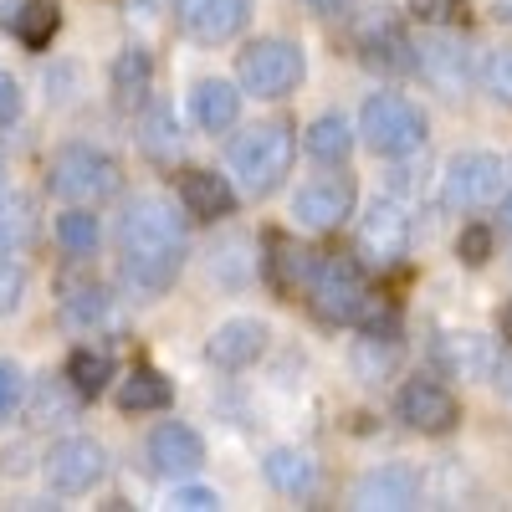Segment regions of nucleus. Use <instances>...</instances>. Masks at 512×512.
<instances>
[{
  "label": "nucleus",
  "mask_w": 512,
  "mask_h": 512,
  "mask_svg": "<svg viewBox=\"0 0 512 512\" xmlns=\"http://www.w3.org/2000/svg\"><path fill=\"white\" fill-rule=\"evenodd\" d=\"M267 482L287 497H308L318 487V466L308 451H272L267 456Z\"/></svg>",
  "instance_id": "nucleus-23"
},
{
  "label": "nucleus",
  "mask_w": 512,
  "mask_h": 512,
  "mask_svg": "<svg viewBox=\"0 0 512 512\" xmlns=\"http://www.w3.org/2000/svg\"><path fill=\"white\" fill-rule=\"evenodd\" d=\"M144 149L159 159V164H169L180 154V139H175V123H169V113H149V123H144Z\"/></svg>",
  "instance_id": "nucleus-31"
},
{
  "label": "nucleus",
  "mask_w": 512,
  "mask_h": 512,
  "mask_svg": "<svg viewBox=\"0 0 512 512\" xmlns=\"http://www.w3.org/2000/svg\"><path fill=\"white\" fill-rule=\"evenodd\" d=\"M497 16H502V21H512V0H497Z\"/></svg>",
  "instance_id": "nucleus-42"
},
{
  "label": "nucleus",
  "mask_w": 512,
  "mask_h": 512,
  "mask_svg": "<svg viewBox=\"0 0 512 512\" xmlns=\"http://www.w3.org/2000/svg\"><path fill=\"white\" fill-rule=\"evenodd\" d=\"M103 466H108V456H103L98 441L72 436V441H57V446H52V456H47V482H52V492L77 497V492H88V487L103 477Z\"/></svg>",
  "instance_id": "nucleus-11"
},
{
  "label": "nucleus",
  "mask_w": 512,
  "mask_h": 512,
  "mask_svg": "<svg viewBox=\"0 0 512 512\" xmlns=\"http://www.w3.org/2000/svg\"><path fill=\"white\" fill-rule=\"evenodd\" d=\"M461 11H466V0H410V16L425 26H451L461 21Z\"/></svg>",
  "instance_id": "nucleus-33"
},
{
  "label": "nucleus",
  "mask_w": 512,
  "mask_h": 512,
  "mask_svg": "<svg viewBox=\"0 0 512 512\" xmlns=\"http://www.w3.org/2000/svg\"><path fill=\"white\" fill-rule=\"evenodd\" d=\"M359 47H364V62L379 67V72H410V67H415V47H410L405 26H400L395 16H384V11L364 16Z\"/></svg>",
  "instance_id": "nucleus-13"
},
{
  "label": "nucleus",
  "mask_w": 512,
  "mask_h": 512,
  "mask_svg": "<svg viewBox=\"0 0 512 512\" xmlns=\"http://www.w3.org/2000/svg\"><path fill=\"white\" fill-rule=\"evenodd\" d=\"M149 466L159 477H195L205 466V446H200V436L190 431V425L169 420L149 436Z\"/></svg>",
  "instance_id": "nucleus-14"
},
{
  "label": "nucleus",
  "mask_w": 512,
  "mask_h": 512,
  "mask_svg": "<svg viewBox=\"0 0 512 512\" xmlns=\"http://www.w3.org/2000/svg\"><path fill=\"white\" fill-rule=\"evenodd\" d=\"M292 216H297V226H308V231L344 226V221L354 216V180H349V175H318L313 185L297 190Z\"/></svg>",
  "instance_id": "nucleus-9"
},
{
  "label": "nucleus",
  "mask_w": 512,
  "mask_h": 512,
  "mask_svg": "<svg viewBox=\"0 0 512 512\" xmlns=\"http://www.w3.org/2000/svg\"><path fill=\"white\" fill-rule=\"evenodd\" d=\"M175 16L180 26L205 41V47H221V41L241 36L246 26V0H175Z\"/></svg>",
  "instance_id": "nucleus-12"
},
{
  "label": "nucleus",
  "mask_w": 512,
  "mask_h": 512,
  "mask_svg": "<svg viewBox=\"0 0 512 512\" xmlns=\"http://www.w3.org/2000/svg\"><path fill=\"white\" fill-rule=\"evenodd\" d=\"M420 502V477L410 466H374V472L354 487V507H384V512H400Z\"/></svg>",
  "instance_id": "nucleus-17"
},
{
  "label": "nucleus",
  "mask_w": 512,
  "mask_h": 512,
  "mask_svg": "<svg viewBox=\"0 0 512 512\" xmlns=\"http://www.w3.org/2000/svg\"><path fill=\"white\" fill-rule=\"evenodd\" d=\"M16 405H21V374L0 359V420H11Z\"/></svg>",
  "instance_id": "nucleus-36"
},
{
  "label": "nucleus",
  "mask_w": 512,
  "mask_h": 512,
  "mask_svg": "<svg viewBox=\"0 0 512 512\" xmlns=\"http://www.w3.org/2000/svg\"><path fill=\"white\" fill-rule=\"evenodd\" d=\"M502 226L512 231V190H507V200H502Z\"/></svg>",
  "instance_id": "nucleus-41"
},
{
  "label": "nucleus",
  "mask_w": 512,
  "mask_h": 512,
  "mask_svg": "<svg viewBox=\"0 0 512 512\" xmlns=\"http://www.w3.org/2000/svg\"><path fill=\"white\" fill-rule=\"evenodd\" d=\"M0 185H6V175H0Z\"/></svg>",
  "instance_id": "nucleus-44"
},
{
  "label": "nucleus",
  "mask_w": 512,
  "mask_h": 512,
  "mask_svg": "<svg viewBox=\"0 0 512 512\" xmlns=\"http://www.w3.org/2000/svg\"><path fill=\"white\" fill-rule=\"evenodd\" d=\"M267 277H272V287L282 292V297H292L297 287H308V272H313V262H318V251H303V246H292L287 236H272L267 241Z\"/></svg>",
  "instance_id": "nucleus-21"
},
{
  "label": "nucleus",
  "mask_w": 512,
  "mask_h": 512,
  "mask_svg": "<svg viewBox=\"0 0 512 512\" xmlns=\"http://www.w3.org/2000/svg\"><path fill=\"white\" fill-rule=\"evenodd\" d=\"M359 134L374 154L384 159H405L425 144V118L415 103H405L400 93H374L359 113Z\"/></svg>",
  "instance_id": "nucleus-4"
},
{
  "label": "nucleus",
  "mask_w": 512,
  "mask_h": 512,
  "mask_svg": "<svg viewBox=\"0 0 512 512\" xmlns=\"http://www.w3.org/2000/svg\"><path fill=\"white\" fill-rule=\"evenodd\" d=\"M231 169L246 195H272L292 169V128L287 123H256L231 144Z\"/></svg>",
  "instance_id": "nucleus-2"
},
{
  "label": "nucleus",
  "mask_w": 512,
  "mask_h": 512,
  "mask_svg": "<svg viewBox=\"0 0 512 512\" xmlns=\"http://www.w3.org/2000/svg\"><path fill=\"white\" fill-rule=\"evenodd\" d=\"M16 113H21V88L11 72H0V123H16Z\"/></svg>",
  "instance_id": "nucleus-38"
},
{
  "label": "nucleus",
  "mask_w": 512,
  "mask_h": 512,
  "mask_svg": "<svg viewBox=\"0 0 512 512\" xmlns=\"http://www.w3.org/2000/svg\"><path fill=\"white\" fill-rule=\"evenodd\" d=\"M108 379H113V354L108 349H77L67 359V384H72V395H82V400L103 395Z\"/></svg>",
  "instance_id": "nucleus-25"
},
{
  "label": "nucleus",
  "mask_w": 512,
  "mask_h": 512,
  "mask_svg": "<svg viewBox=\"0 0 512 512\" xmlns=\"http://www.w3.org/2000/svg\"><path fill=\"white\" fill-rule=\"evenodd\" d=\"M303 292H308L313 313L323 323H333V328L338 323H359V313L369 303V282H364L359 262H349V256H328V251H318Z\"/></svg>",
  "instance_id": "nucleus-3"
},
{
  "label": "nucleus",
  "mask_w": 512,
  "mask_h": 512,
  "mask_svg": "<svg viewBox=\"0 0 512 512\" xmlns=\"http://www.w3.org/2000/svg\"><path fill=\"white\" fill-rule=\"evenodd\" d=\"M175 507H185V512H216L221 497L205 492V487H180V492H175Z\"/></svg>",
  "instance_id": "nucleus-37"
},
{
  "label": "nucleus",
  "mask_w": 512,
  "mask_h": 512,
  "mask_svg": "<svg viewBox=\"0 0 512 512\" xmlns=\"http://www.w3.org/2000/svg\"><path fill=\"white\" fill-rule=\"evenodd\" d=\"M36 236V205L26 195L0 200V251H16Z\"/></svg>",
  "instance_id": "nucleus-28"
},
{
  "label": "nucleus",
  "mask_w": 512,
  "mask_h": 512,
  "mask_svg": "<svg viewBox=\"0 0 512 512\" xmlns=\"http://www.w3.org/2000/svg\"><path fill=\"white\" fill-rule=\"evenodd\" d=\"M456 251H461L466 267H482L487 256H492V231H487V226H466L461 241H456Z\"/></svg>",
  "instance_id": "nucleus-35"
},
{
  "label": "nucleus",
  "mask_w": 512,
  "mask_h": 512,
  "mask_svg": "<svg viewBox=\"0 0 512 512\" xmlns=\"http://www.w3.org/2000/svg\"><path fill=\"white\" fill-rule=\"evenodd\" d=\"M123 277L139 292H164L185 267V226L164 200H134L118 226Z\"/></svg>",
  "instance_id": "nucleus-1"
},
{
  "label": "nucleus",
  "mask_w": 512,
  "mask_h": 512,
  "mask_svg": "<svg viewBox=\"0 0 512 512\" xmlns=\"http://www.w3.org/2000/svg\"><path fill=\"white\" fill-rule=\"evenodd\" d=\"M57 241L72 256H88L98 246V216H93V210H82V205H72L67 216H57Z\"/></svg>",
  "instance_id": "nucleus-29"
},
{
  "label": "nucleus",
  "mask_w": 512,
  "mask_h": 512,
  "mask_svg": "<svg viewBox=\"0 0 512 512\" xmlns=\"http://www.w3.org/2000/svg\"><path fill=\"white\" fill-rule=\"evenodd\" d=\"M497 328H502V338H507V344H512V303L497 313Z\"/></svg>",
  "instance_id": "nucleus-40"
},
{
  "label": "nucleus",
  "mask_w": 512,
  "mask_h": 512,
  "mask_svg": "<svg viewBox=\"0 0 512 512\" xmlns=\"http://www.w3.org/2000/svg\"><path fill=\"white\" fill-rule=\"evenodd\" d=\"M57 26H62V16H57V6H52V0H26V6L16 11V36L26 41L31 52L52 47Z\"/></svg>",
  "instance_id": "nucleus-27"
},
{
  "label": "nucleus",
  "mask_w": 512,
  "mask_h": 512,
  "mask_svg": "<svg viewBox=\"0 0 512 512\" xmlns=\"http://www.w3.org/2000/svg\"><path fill=\"white\" fill-rule=\"evenodd\" d=\"M303 144H308V154H313L318 164H344L349 149H354V128L338 118V113H323V118H313V128L303 134Z\"/></svg>",
  "instance_id": "nucleus-24"
},
{
  "label": "nucleus",
  "mask_w": 512,
  "mask_h": 512,
  "mask_svg": "<svg viewBox=\"0 0 512 512\" xmlns=\"http://www.w3.org/2000/svg\"><path fill=\"white\" fill-rule=\"evenodd\" d=\"M190 113H195V123L205 128V134H226V128L236 123V113H241V93L231 88V82L210 77L190 93Z\"/></svg>",
  "instance_id": "nucleus-20"
},
{
  "label": "nucleus",
  "mask_w": 512,
  "mask_h": 512,
  "mask_svg": "<svg viewBox=\"0 0 512 512\" xmlns=\"http://www.w3.org/2000/svg\"><path fill=\"white\" fill-rule=\"evenodd\" d=\"M180 200L195 221H221L236 210V195L221 175H210V169H190V175L180 180Z\"/></svg>",
  "instance_id": "nucleus-19"
},
{
  "label": "nucleus",
  "mask_w": 512,
  "mask_h": 512,
  "mask_svg": "<svg viewBox=\"0 0 512 512\" xmlns=\"http://www.w3.org/2000/svg\"><path fill=\"white\" fill-rule=\"evenodd\" d=\"M512 169L497 159V154H456L441 175V200L451 210H482L502 195Z\"/></svg>",
  "instance_id": "nucleus-7"
},
{
  "label": "nucleus",
  "mask_w": 512,
  "mask_h": 512,
  "mask_svg": "<svg viewBox=\"0 0 512 512\" xmlns=\"http://www.w3.org/2000/svg\"><path fill=\"white\" fill-rule=\"evenodd\" d=\"M21 292H26V277H21V267L11 262L6 251H0V318H6V313L21 303Z\"/></svg>",
  "instance_id": "nucleus-34"
},
{
  "label": "nucleus",
  "mask_w": 512,
  "mask_h": 512,
  "mask_svg": "<svg viewBox=\"0 0 512 512\" xmlns=\"http://www.w3.org/2000/svg\"><path fill=\"white\" fill-rule=\"evenodd\" d=\"M400 420L410 425V431H420V436H446L451 425L461 420V405H456V395L446 390V384L410 379L400 390Z\"/></svg>",
  "instance_id": "nucleus-10"
},
{
  "label": "nucleus",
  "mask_w": 512,
  "mask_h": 512,
  "mask_svg": "<svg viewBox=\"0 0 512 512\" xmlns=\"http://www.w3.org/2000/svg\"><path fill=\"white\" fill-rule=\"evenodd\" d=\"M482 82H487V93L497 103H512V47H497L482 67Z\"/></svg>",
  "instance_id": "nucleus-32"
},
{
  "label": "nucleus",
  "mask_w": 512,
  "mask_h": 512,
  "mask_svg": "<svg viewBox=\"0 0 512 512\" xmlns=\"http://www.w3.org/2000/svg\"><path fill=\"white\" fill-rule=\"evenodd\" d=\"M113 88H118L123 98H144V88H149V57H144L139 47H128V52L118 57V67H113Z\"/></svg>",
  "instance_id": "nucleus-30"
},
{
  "label": "nucleus",
  "mask_w": 512,
  "mask_h": 512,
  "mask_svg": "<svg viewBox=\"0 0 512 512\" xmlns=\"http://www.w3.org/2000/svg\"><path fill=\"white\" fill-rule=\"evenodd\" d=\"M267 349V328L256 318H231L216 328V338H210V359H216L221 369H246L256 364Z\"/></svg>",
  "instance_id": "nucleus-18"
},
{
  "label": "nucleus",
  "mask_w": 512,
  "mask_h": 512,
  "mask_svg": "<svg viewBox=\"0 0 512 512\" xmlns=\"http://www.w3.org/2000/svg\"><path fill=\"white\" fill-rule=\"evenodd\" d=\"M303 6H308V11H323V16H338L349 0H303Z\"/></svg>",
  "instance_id": "nucleus-39"
},
{
  "label": "nucleus",
  "mask_w": 512,
  "mask_h": 512,
  "mask_svg": "<svg viewBox=\"0 0 512 512\" xmlns=\"http://www.w3.org/2000/svg\"><path fill=\"white\" fill-rule=\"evenodd\" d=\"M415 67H420V77L431 82V88H441L446 98H456V93L466 88V77H472V57H466V47H461V41H446V36L415 47Z\"/></svg>",
  "instance_id": "nucleus-15"
},
{
  "label": "nucleus",
  "mask_w": 512,
  "mask_h": 512,
  "mask_svg": "<svg viewBox=\"0 0 512 512\" xmlns=\"http://www.w3.org/2000/svg\"><path fill=\"white\" fill-rule=\"evenodd\" d=\"M118 405L123 410H164L169 405V379L159 369H134L118 390Z\"/></svg>",
  "instance_id": "nucleus-26"
},
{
  "label": "nucleus",
  "mask_w": 512,
  "mask_h": 512,
  "mask_svg": "<svg viewBox=\"0 0 512 512\" xmlns=\"http://www.w3.org/2000/svg\"><path fill=\"white\" fill-rule=\"evenodd\" d=\"M52 195H62V200H72V205H98V200H108L113 190H118V164L103 154V149H93V144H67L57 159H52Z\"/></svg>",
  "instance_id": "nucleus-5"
},
{
  "label": "nucleus",
  "mask_w": 512,
  "mask_h": 512,
  "mask_svg": "<svg viewBox=\"0 0 512 512\" xmlns=\"http://www.w3.org/2000/svg\"><path fill=\"white\" fill-rule=\"evenodd\" d=\"M236 77L256 98H282L303 82V47H292V41H282V36L251 41V47L241 52V62H236Z\"/></svg>",
  "instance_id": "nucleus-6"
},
{
  "label": "nucleus",
  "mask_w": 512,
  "mask_h": 512,
  "mask_svg": "<svg viewBox=\"0 0 512 512\" xmlns=\"http://www.w3.org/2000/svg\"><path fill=\"white\" fill-rule=\"evenodd\" d=\"M400 369V333H364L354 344V374L379 384Z\"/></svg>",
  "instance_id": "nucleus-22"
},
{
  "label": "nucleus",
  "mask_w": 512,
  "mask_h": 512,
  "mask_svg": "<svg viewBox=\"0 0 512 512\" xmlns=\"http://www.w3.org/2000/svg\"><path fill=\"white\" fill-rule=\"evenodd\" d=\"M502 384H507V395H512V364H502Z\"/></svg>",
  "instance_id": "nucleus-43"
},
{
  "label": "nucleus",
  "mask_w": 512,
  "mask_h": 512,
  "mask_svg": "<svg viewBox=\"0 0 512 512\" xmlns=\"http://www.w3.org/2000/svg\"><path fill=\"white\" fill-rule=\"evenodd\" d=\"M436 364L451 379H487L497 369V349L482 333H441L436 338Z\"/></svg>",
  "instance_id": "nucleus-16"
},
{
  "label": "nucleus",
  "mask_w": 512,
  "mask_h": 512,
  "mask_svg": "<svg viewBox=\"0 0 512 512\" xmlns=\"http://www.w3.org/2000/svg\"><path fill=\"white\" fill-rule=\"evenodd\" d=\"M359 256L374 272H390L410 256V210L400 200H374L359 221Z\"/></svg>",
  "instance_id": "nucleus-8"
}]
</instances>
